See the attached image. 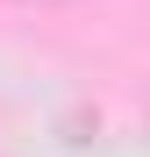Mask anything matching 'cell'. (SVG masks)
Instances as JSON below:
<instances>
[{
    "label": "cell",
    "instance_id": "6da1fadb",
    "mask_svg": "<svg viewBox=\"0 0 150 157\" xmlns=\"http://www.w3.org/2000/svg\"><path fill=\"white\" fill-rule=\"evenodd\" d=\"M0 7H64V0H0Z\"/></svg>",
    "mask_w": 150,
    "mask_h": 157
}]
</instances>
